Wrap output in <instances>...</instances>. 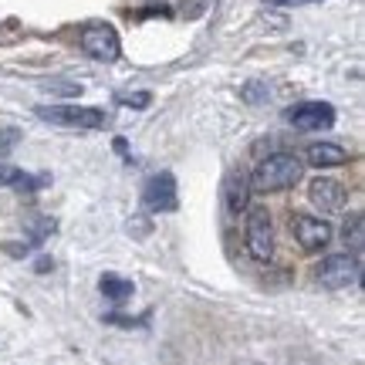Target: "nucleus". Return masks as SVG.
<instances>
[{
  "instance_id": "2",
  "label": "nucleus",
  "mask_w": 365,
  "mask_h": 365,
  "mask_svg": "<svg viewBox=\"0 0 365 365\" xmlns=\"http://www.w3.org/2000/svg\"><path fill=\"white\" fill-rule=\"evenodd\" d=\"M34 115L61 129H105L108 122L102 108H88V105H38Z\"/></svg>"
},
{
  "instance_id": "1",
  "label": "nucleus",
  "mask_w": 365,
  "mask_h": 365,
  "mask_svg": "<svg viewBox=\"0 0 365 365\" xmlns=\"http://www.w3.org/2000/svg\"><path fill=\"white\" fill-rule=\"evenodd\" d=\"M301 166L298 156H291V153H277V156H267L254 170L250 176V190H257V193H277V190H287V186H294L301 180Z\"/></svg>"
},
{
  "instance_id": "16",
  "label": "nucleus",
  "mask_w": 365,
  "mask_h": 365,
  "mask_svg": "<svg viewBox=\"0 0 365 365\" xmlns=\"http://www.w3.org/2000/svg\"><path fill=\"white\" fill-rule=\"evenodd\" d=\"M267 7H308L314 0H264Z\"/></svg>"
},
{
  "instance_id": "13",
  "label": "nucleus",
  "mask_w": 365,
  "mask_h": 365,
  "mask_svg": "<svg viewBox=\"0 0 365 365\" xmlns=\"http://www.w3.org/2000/svg\"><path fill=\"white\" fill-rule=\"evenodd\" d=\"M48 176H27L21 173L17 166H7V163H0V186H17V190H38L44 186Z\"/></svg>"
},
{
  "instance_id": "10",
  "label": "nucleus",
  "mask_w": 365,
  "mask_h": 365,
  "mask_svg": "<svg viewBox=\"0 0 365 365\" xmlns=\"http://www.w3.org/2000/svg\"><path fill=\"white\" fill-rule=\"evenodd\" d=\"M308 193H312L314 207L328 210V213H335V210L345 207V186H341L339 180H314Z\"/></svg>"
},
{
  "instance_id": "7",
  "label": "nucleus",
  "mask_w": 365,
  "mask_h": 365,
  "mask_svg": "<svg viewBox=\"0 0 365 365\" xmlns=\"http://www.w3.org/2000/svg\"><path fill=\"white\" fill-rule=\"evenodd\" d=\"M287 122L301 132H318L335 125V108L328 102H301L294 108H287Z\"/></svg>"
},
{
  "instance_id": "14",
  "label": "nucleus",
  "mask_w": 365,
  "mask_h": 365,
  "mask_svg": "<svg viewBox=\"0 0 365 365\" xmlns=\"http://www.w3.org/2000/svg\"><path fill=\"white\" fill-rule=\"evenodd\" d=\"M341 237H345V244H349L352 250H362V244H365V217L362 213H352V217L345 220Z\"/></svg>"
},
{
  "instance_id": "12",
  "label": "nucleus",
  "mask_w": 365,
  "mask_h": 365,
  "mask_svg": "<svg viewBox=\"0 0 365 365\" xmlns=\"http://www.w3.org/2000/svg\"><path fill=\"white\" fill-rule=\"evenodd\" d=\"M98 291H102L108 301H125V298H132V291H135V284H132L129 277H118V274H102L98 277Z\"/></svg>"
},
{
  "instance_id": "9",
  "label": "nucleus",
  "mask_w": 365,
  "mask_h": 365,
  "mask_svg": "<svg viewBox=\"0 0 365 365\" xmlns=\"http://www.w3.org/2000/svg\"><path fill=\"white\" fill-rule=\"evenodd\" d=\"M223 203L230 213H240V210L250 207V180L244 173L230 170L227 173V180H223Z\"/></svg>"
},
{
  "instance_id": "11",
  "label": "nucleus",
  "mask_w": 365,
  "mask_h": 365,
  "mask_svg": "<svg viewBox=\"0 0 365 365\" xmlns=\"http://www.w3.org/2000/svg\"><path fill=\"white\" fill-rule=\"evenodd\" d=\"M308 163L318 166V170H331V166H345L349 153L335 143H314V145H308Z\"/></svg>"
},
{
  "instance_id": "15",
  "label": "nucleus",
  "mask_w": 365,
  "mask_h": 365,
  "mask_svg": "<svg viewBox=\"0 0 365 365\" xmlns=\"http://www.w3.org/2000/svg\"><path fill=\"white\" fill-rule=\"evenodd\" d=\"M118 102L135 105V108H145V105H149V95H145V91H135V95H118Z\"/></svg>"
},
{
  "instance_id": "6",
  "label": "nucleus",
  "mask_w": 365,
  "mask_h": 365,
  "mask_svg": "<svg viewBox=\"0 0 365 365\" xmlns=\"http://www.w3.org/2000/svg\"><path fill=\"white\" fill-rule=\"evenodd\" d=\"M143 203H145V210H153V213H173V210L180 207L176 176H173V173H156L153 180L145 182Z\"/></svg>"
},
{
  "instance_id": "17",
  "label": "nucleus",
  "mask_w": 365,
  "mask_h": 365,
  "mask_svg": "<svg viewBox=\"0 0 365 365\" xmlns=\"http://www.w3.org/2000/svg\"><path fill=\"white\" fill-rule=\"evenodd\" d=\"M244 98H247V102H261V85H247V88H244Z\"/></svg>"
},
{
  "instance_id": "5",
  "label": "nucleus",
  "mask_w": 365,
  "mask_h": 365,
  "mask_svg": "<svg viewBox=\"0 0 365 365\" xmlns=\"http://www.w3.org/2000/svg\"><path fill=\"white\" fill-rule=\"evenodd\" d=\"M359 274H362V264L355 254H331L325 261L318 264V281L325 287H349L359 281Z\"/></svg>"
},
{
  "instance_id": "4",
  "label": "nucleus",
  "mask_w": 365,
  "mask_h": 365,
  "mask_svg": "<svg viewBox=\"0 0 365 365\" xmlns=\"http://www.w3.org/2000/svg\"><path fill=\"white\" fill-rule=\"evenodd\" d=\"M81 51L88 54L91 61H115L118 54H122V44H118V34L115 27L108 24H88L81 31Z\"/></svg>"
},
{
  "instance_id": "3",
  "label": "nucleus",
  "mask_w": 365,
  "mask_h": 365,
  "mask_svg": "<svg viewBox=\"0 0 365 365\" xmlns=\"http://www.w3.org/2000/svg\"><path fill=\"white\" fill-rule=\"evenodd\" d=\"M247 250L254 261H271L274 254V223L264 207H250L247 213Z\"/></svg>"
},
{
  "instance_id": "8",
  "label": "nucleus",
  "mask_w": 365,
  "mask_h": 365,
  "mask_svg": "<svg viewBox=\"0 0 365 365\" xmlns=\"http://www.w3.org/2000/svg\"><path fill=\"white\" fill-rule=\"evenodd\" d=\"M291 230H294V240H298L308 254L325 250L328 240H331V227H328L325 220H318V217H304V213H298V217L291 220Z\"/></svg>"
}]
</instances>
